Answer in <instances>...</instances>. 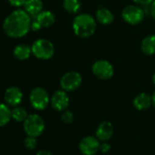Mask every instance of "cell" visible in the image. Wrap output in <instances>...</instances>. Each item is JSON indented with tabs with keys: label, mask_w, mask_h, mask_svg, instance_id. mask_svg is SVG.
Masks as SVG:
<instances>
[{
	"label": "cell",
	"mask_w": 155,
	"mask_h": 155,
	"mask_svg": "<svg viewBox=\"0 0 155 155\" xmlns=\"http://www.w3.org/2000/svg\"><path fill=\"white\" fill-rule=\"evenodd\" d=\"M31 17L25 9H16L4 20L3 30L9 38H23L31 29Z\"/></svg>",
	"instance_id": "cell-1"
},
{
	"label": "cell",
	"mask_w": 155,
	"mask_h": 155,
	"mask_svg": "<svg viewBox=\"0 0 155 155\" xmlns=\"http://www.w3.org/2000/svg\"><path fill=\"white\" fill-rule=\"evenodd\" d=\"M74 34L81 38H89L94 35L97 29L96 18L88 13H80L76 15L72 22Z\"/></svg>",
	"instance_id": "cell-2"
},
{
	"label": "cell",
	"mask_w": 155,
	"mask_h": 155,
	"mask_svg": "<svg viewBox=\"0 0 155 155\" xmlns=\"http://www.w3.org/2000/svg\"><path fill=\"white\" fill-rule=\"evenodd\" d=\"M31 49L32 54L41 60H48L55 54V47L53 43L46 38H39L34 41Z\"/></svg>",
	"instance_id": "cell-3"
},
{
	"label": "cell",
	"mask_w": 155,
	"mask_h": 155,
	"mask_svg": "<svg viewBox=\"0 0 155 155\" xmlns=\"http://www.w3.org/2000/svg\"><path fill=\"white\" fill-rule=\"evenodd\" d=\"M23 128L28 136L38 137L45 130V121L38 114H29L23 122Z\"/></svg>",
	"instance_id": "cell-4"
},
{
	"label": "cell",
	"mask_w": 155,
	"mask_h": 155,
	"mask_svg": "<svg viewBox=\"0 0 155 155\" xmlns=\"http://www.w3.org/2000/svg\"><path fill=\"white\" fill-rule=\"evenodd\" d=\"M146 14L143 10V8H141L139 5H129L125 7L121 11V18L122 19L129 25L136 26L140 24Z\"/></svg>",
	"instance_id": "cell-5"
},
{
	"label": "cell",
	"mask_w": 155,
	"mask_h": 155,
	"mask_svg": "<svg viewBox=\"0 0 155 155\" xmlns=\"http://www.w3.org/2000/svg\"><path fill=\"white\" fill-rule=\"evenodd\" d=\"M82 84V76L78 71H68L62 75L59 81L61 90L71 92L79 89Z\"/></svg>",
	"instance_id": "cell-6"
},
{
	"label": "cell",
	"mask_w": 155,
	"mask_h": 155,
	"mask_svg": "<svg viewBox=\"0 0 155 155\" xmlns=\"http://www.w3.org/2000/svg\"><path fill=\"white\" fill-rule=\"evenodd\" d=\"M29 101L35 110H43L50 103V97L44 88L37 87L31 91L29 94Z\"/></svg>",
	"instance_id": "cell-7"
},
{
	"label": "cell",
	"mask_w": 155,
	"mask_h": 155,
	"mask_svg": "<svg viewBox=\"0 0 155 155\" xmlns=\"http://www.w3.org/2000/svg\"><path fill=\"white\" fill-rule=\"evenodd\" d=\"M91 71L95 77L102 81H108L114 75V68L112 64L106 59H99L95 61L91 67Z\"/></svg>",
	"instance_id": "cell-8"
},
{
	"label": "cell",
	"mask_w": 155,
	"mask_h": 155,
	"mask_svg": "<svg viewBox=\"0 0 155 155\" xmlns=\"http://www.w3.org/2000/svg\"><path fill=\"white\" fill-rule=\"evenodd\" d=\"M101 140L96 136H85L79 143V150L83 155H95L100 151Z\"/></svg>",
	"instance_id": "cell-9"
},
{
	"label": "cell",
	"mask_w": 155,
	"mask_h": 155,
	"mask_svg": "<svg viewBox=\"0 0 155 155\" xmlns=\"http://www.w3.org/2000/svg\"><path fill=\"white\" fill-rule=\"evenodd\" d=\"M50 105L57 111L62 112L66 110L69 105V97L67 91L63 90L55 91L50 97Z\"/></svg>",
	"instance_id": "cell-10"
},
{
	"label": "cell",
	"mask_w": 155,
	"mask_h": 155,
	"mask_svg": "<svg viewBox=\"0 0 155 155\" xmlns=\"http://www.w3.org/2000/svg\"><path fill=\"white\" fill-rule=\"evenodd\" d=\"M4 100L9 107L19 106L23 101V92L18 87H10L5 91Z\"/></svg>",
	"instance_id": "cell-11"
},
{
	"label": "cell",
	"mask_w": 155,
	"mask_h": 155,
	"mask_svg": "<svg viewBox=\"0 0 155 155\" xmlns=\"http://www.w3.org/2000/svg\"><path fill=\"white\" fill-rule=\"evenodd\" d=\"M113 133H114L113 125L110 121L108 120L101 121L96 130V137L102 142L109 141L112 138Z\"/></svg>",
	"instance_id": "cell-12"
},
{
	"label": "cell",
	"mask_w": 155,
	"mask_h": 155,
	"mask_svg": "<svg viewBox=\"0 0 155 155\" xmlns=\"http://www.w3.org/2000/svg\"><path fill=\"white\" fill-rule=\"evenodd\" d=\"M132 104L137 110H148L152 105V97L149 93L141 92L135 96L132 101Z\"/></svg>",
	"instance_id": "cell-13"
},
{
	"label": "cell",
	"mask_w": 155,
	"mask_h": 155,
	"mask_svg": "<svg viewBox=\"0 0 155 155\" xmlns=\"http://www.w3.org/2000/svg\"><path fill=\"white\" fill-rule=\"evenodd\" d=\"M95 18L98 23L103 26H109L113 23L114 15L110 9L106 8H100L95 13Z\"/></svg>",
	"instance_id": "cell-14"
},
{
	"label": "cell",
	"mask_w": 155,
	"mask_h": 155,
	"mask_svg": "<svg viewBox=\"0 0 155 155\" xmlns=\"http://www.w3.org/2000/svg\"><path fill=\"white\" fill-rule=\"evenodd\" d=\"M38 23L39 25L41 26V28H50L51 26L54 25L55 21H56V18H55V15L51 12V11H48V10H43L41 11L37 17L34 18Z\"/></svg>",
	"instance_id": "cell-15"
},
{
	"label": "cell",
	"mask_w": 155,
	"mask_h": 155,
	"mask_svg": "<svg viewBox=\"0 0 155 155\" xmlns=\"http://www.w3.org/2000/svg\"><path fill=\"white\" fill-rule=\"evenodd\" d=\"M43 8L44 5L42 0H28L24 6L25 10L31 18L37 17L41 11H43Z\"/></svg>",
	"instance_id": "cell-16"
},
{
	"label": "cell",
	"mask_w": 155,
	"mask_h": 155,
	"mask_svg": "<svg viewBox=\"0 0 155 155\" xmlns=\"http://www.w3.org/2000/svg\"><path fill=\"white\" fill-rule=\"evenodd\" d=\"M141 51L148 56L155 55V35H149L142 38L140 42Z\"/></svg>",
	"instance_id": "cell-17"
},
{
	"label": "cell",
	"mask_w": 155,
	"mask_h": 155,
	"mask_svg": "<svg viewBox=\"0 0 155 155\" xmlns=\"http://www.w3.org/2000/svg\"><path fill=\"white\" fill-rule=\"evenodd\" d=\"M13 54L16 58L19 60H26L29 58L30 55L32 54V49L31 47L28 46L27 44H19L15 47Z\"/></svg>",
	"instance_id": "cell-18"
},
{
	"label": "cell",
	"mask_w": 155,
	"mask_h": 155,
	"mask_svg": "<svg viewBox=\"0 0 155 155\" xmlns=\"http://www.w3.org/2000/svg\"><path fill=\"white\" fill-rule=\"evenodd\" d=\"M63 8L70 15H78L81 9V0H64Z\"/></svg>",
	"instance_id": "cell-19"
},
{
	"label": "cell",
	"mask_w": 155,
	"mask_h": 155,
	"mask_svg": "<svg viewBox=\"0 0 155 155\" xmlns=\"http://www.w3.org/2000/svg\"><path fill=\"white\" fill-rule=\"evenodd\" d=\"M12 119V110L6 103H0V127L6 126Z\"/></svg>",
	"instance_id": "cell-20"
},
{
	"label": "cell",
	"mask_w": 155,
	"mask_h": 155,
	"mask_svg": "<svg viewBox=\"0 0 155 155\" xmlns=\"http://www.w3.org/2000/svg\"><path fill=\"white\" fill-rule=\"evenodd\" d=\"M28 113L27 110L23 107L17 106L14 107V109L12 110V119H14L18 122H24L25 120L28 118Z\"/></svg>",
	"instance_id": "cell-21"
},
{
	"label": "cell",
	"mask_w": 155,
	"mask_h": 155,
	"mask_svg": "<svg viewBox=\"0 0 155 155\" xmlns=\"http://www.w3.org/2000/svg\"><path fill=\"white\" fill-rule=\"evenodd\" d=\"M24 146L26 149L28 150H35L38 146V140L36 137L33 136H28L27 138H25L24 140Z\"/></svg>",
	"instance_id": "cell-22"
},
{
	"label": "cell",
	"mask_w": 155,
	"mask_h": 155,
	"mask_svg": "<svg viewBox=\"0 0 155 155\" xmlns=\"http://www.w3.org/2000/svg\"><path fill=\"white\" fill-rule=\"evenodd\" d=\"M74 113L71 110H66L64 111H62L61 114V120L65 123V124H70L74 121Z\"/></svg>",
	"instance_id": "cell-23"
},
{
	"label": "cell",
	"mask_w": 155,
	"mask_h": 155,
	"mask_svg": "<svg viewBox=\"0 0 155 155\" xmlns=\"http://www.w3.org/2000/svg\"><path fill=\"white\" fill-rule=\"evenodd\" d=\"M8 1L11 6H13L15 8H21V7L25 6L28 0H8Z\"/></svg>",
	"instance_id": "cell-24"
},
{
	"label": "cell",
	"mask_w": 155,
	"mask_h": 155,
	"mask_svg": "<svg viewBox=\"0 0 155 155\" xmlns=\"http://www.w3.org/2000/svg\"><path fill=\"white\" fill-rule=\"evenodd\" d=\"M111 149V146L108 143V141H104L102 143H101V148H100V151H101L102 153H108Z\"/></svg>",
	"instance_id": "cell-25"
},
{
	"label": "cell",
	"mask_w": 155,
	"mask_h": 155,
	"mask_svg": "<svg viewBox=\"0 0 155 155\" xmlns=\"http://www.w3.org/2000/svg\"><path fill=\"white\" fill-rule=\"evenodd\" d=\"M132 1L136 4V5H139V6H149L152 3V1L154 0H132Z\"/></svg>",
	"instance_id": "cell-26"
},
{
	"label": "cell",
	"mask_w": 155,
	"mask_h": 155,
	"mask_svg": "<svg viewBox=\"0 0 155 155\" xmlns=\"http://www.w3.org/2000/svg\"><path fill=\"white\" fill-rule=\"evenodd\" d=\"M31 30L32 31H39L42 28H41V26L39 25V23L34 18L33 20H32V22H31Z\"/></svg>",
	"instance_id": "cell-27"
},
{
	"label": "cell",
	"mask_w": 155,
	"mask_h": 155,
	"mask_svg": "<svg viewBox=\"0 0 155 155\" xmlns=\"http://www.w3.org/2000/svg\"><path fill=\"white\" fill-rule=\"evenodd\" d=\"M150 16L155 20V0L150 5Z\"/></svg>",
	"instance_id": "cell-28"
},
{
	"label": "cell",
	"mask_w": 155,
	"mask_h": 155,
	"mask_svg": "<svg viewBox=\"0 0 155 155\" xmlns=\"http://www.w3.org/2000/svg\"><path fill=\"white\" fill-rule=\"evenodd\" d=\"M36 155H52V153L47 150H40L36 153Z\"/></svg>",
	"instance_id": "cell-29"
},
{
	"label": "cell",
	"mask_w": 155,
	"mask_h": 155,
	"mask_svg": "<svg viewBox=\"0 0 155 155\" xmlns=\"http://www.w3.org/2000/svg\"><path fill=\"white\" fill-rule=\"evenodd\" d=\"M151 97H152V105H153V106H154V108H155V91L152 93Z\"/></svg>",
	"instance_id": "cell-30"
},
{
	"label": "cell",
	"mask_w": 155,
	"mask_h": 155,
	"mask_svg": "<svg viewBox=\"0 0 155 155\" xmlns=\"http://www.w3.org/2000/svg\"><path fill=\"white\" fill-rule=\"evenodd\" d=\"M151 81H152V83L155 85V72L152 74V76H151Z\"/></svg>",
	"instance_id": "cell-31"
}]
</instances>
